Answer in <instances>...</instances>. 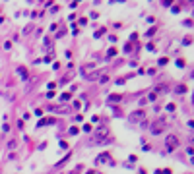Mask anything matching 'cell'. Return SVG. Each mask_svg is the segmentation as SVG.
<instances>
[{
  "label": "cell",
  "mask_w": 194,
  "mask_h": 174,
  "mask_svg": "<svg viewBox=\"0 0 194 174\" xmlns=\"http://www.w3.org/2000/svg\"><path fill=\"white\" fill-rule=\"evenodd\" d=\"M107 135H109V128H107V126H99L95 130V139H99L97 143H105L107 141V139H105Z\"/></svg>",
  "instance_id": "cell-2"
},
{
  "label": "cell",
  "mask_w": 194,
  "mask_h": 174,
  "mask_svg": "<svg viewBox=\"0 0 194 174\" xmlns=\"http://www.w3.org/2000/svg\"><path fill=\"white\" fill-rule=\"evenodd\" d=\"M18 74L23 77V80H27V72H25V68H18Z\"/></svg>",
  "instance_id": "cell-5"
},
{
  "label": "cell",
  "mask_w": 194,
  "mask_h": 174,
  "mask_svg": "<svg viewBox=\"0 0 194 174\" xmlns=\"http://www.w3.org/2000/svg\"><path fill=\"white\" fill-rule=\"evenodd\" d=\"M14 147H16V139H12V141L8 143V149H14Z\"/></svg>",
  "instance_id": "cell-7"
},
{
  "label": "cell",
  "mask_w": 194,
  "mask_h": 174,
  "mask_svg": "<svg viewBox=\"0 0 194 174\" xmlns=\"http://www.w3.org/2000/svg\"><path fill=\"white\" fill-rule=\"evenodd\" d=\"M144 116H146V112L144 110H134L130 116H128V120L132 124H136V122H144Z\"/></svg>",
  "instance_id": "cell-3"
},
{
  "label": "cell",
  "mask_w": 194,
  "mask_h": 174,
  "mask_svg": "<svg viewBox=\"0 0 194 174\" xmlns=\"http://www.w3.org/2000/svg\"><path fill=\"white\" fill-rule=\"evenodd\" d=\"M177 91H179V93H184V91H187V87H184V85H179V87H177Z\"/></svg>",
  "instance_id": "cell-6"
},
{
  "label": "cell",
  "mask_w": 194,
  "mask_h": 174,
  "mask_svg": "<svg viewBox=\"0 0 194 174\" xmlns=\"http://www.w3.org/2000/svg\"><path fill=\"white\" fill-rule=\"evenodd\" d=\"M165 128H167V122H165V120H157V122H154V124H151L150 132H151L154 135H159L161 132H165Z\"/></svg>",
  "instance_id": "cell-1"
},
{
  "label": "cell",
  "mask_w": 194,
  "mask_h": 174,
  "mask_svg": "<svg viewBox=\"0 0 194 174\" xmlns=\"http://www.w3.org/2000/svg\"><path fill=\"white\" fill-rule=\"evenodd\" d=\"M165 145H167L169 151H173V149H177V145H179V139H177L175 135H167V139H165Z\"/></svg>",
  "instance_id": "cell-4"
}]
</instances>
